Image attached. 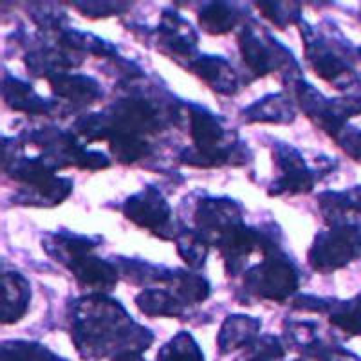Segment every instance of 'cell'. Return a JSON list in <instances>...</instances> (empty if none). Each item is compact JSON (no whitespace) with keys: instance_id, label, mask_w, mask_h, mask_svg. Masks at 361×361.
Masks as SVG:
<instances>
[{"instance_id":"obj_1","label":"cell","mask_w":361,"mask_h":361,"mask_svg":"<svg viewBox=\"0 0 361 361\" xmlns=\"http://www.w3.org/2000/svg\"><path fill=\"white\" fill-rule=\"evenodd\" d=\"M361 253V228L360 226H343L329 235L322 243V253L318 262L322 267L336 269L349 264Z\"/></svg>"},{"instance_id":"obj_2","label":"cell","mask_w":361,"mask_h":361,"mask_svg":"<svg viewBox=\"0 0 361 361\" xmlns=\"http://www.w3.org/2000/svg\"><path fill=\"white\" fill-rule=\"evenodd\" d=\"M166 206L161 199H132L128 201L127 215L140 226H157L166 217Z\"/></svg>"},{"instance_id":"obj_3","label":"cell","mask_w":361,"mask_h":361,"mask_svg":"<svg viewBox=\"0 0 361 361\" xmlns=\"http://www.w3.org/2000/svg\"><path fill=\"white\" fill-rule=\"evenodd\" d=\"M76 269V276L82 282L89 283V286H105V288H112L116 282L114 271L111 266H105L103 262L94 259H82L80 262L74 264Z\"/></svg>"},{"instance_id":"obj_4","label":"cell","mask_w":361,"mask_h":361,"mask_svg":"<svg viewBox=\"0 0 361 361\" xmlns=\"http://www.w3.org/2000/svg\"><path fill=\"white\" fill-rule=\"evenodd\" d=\"M157 361H204L199 347L188 334H179L161 350Z\"/></svg>"},{"instance_id":"obj_5","label":"cell","mask_w":361,"mask_h":361,"mask_svg":"<svg viewBox=\"0 0 361 361\" xmlns=\"http://www.w3.org/2000/svg\"><path fill=\"white\" fill-rule=\"evenodd\" d=\"M4 361H63L54 357L38 345L27 343H6L4 345Z\"/></svg>"},{"instance_id":"obj_6","label":"cell","mask_w":361,"mask_h":361,"mask_svg":"<svg viewBox=\"0 0 361 361\" xmlns=\"http://www.w3.org/2000/svg\"><path fill=\"white\" fill-rule=\"evenodd\" d=\"M250 320H244L243 322V329H244V334L243 336L244 338H247V334H251L253 333V331H250V329L246 327V324ZM237 336H238V331H237V324H233L231 325V333H230V345H228V349H233V347H237L238 345V340H237Z\"/></svg>"},{"instance_id":"obj_7","label":"cell","mask_w":361,"mask_h":361,"mask_svg":"<svg viewBox=\"0 0 361 361\" xmlns=\"http://www.w3.org/2000/svg\"><path fill=\"white\" fill-rule=\"evenodd\" d=\"M114 361H143V357H141L137 353H127L118 356Z\"/></svg>"},{"instance_id":"obj_8","label":"cell","mask_w":361,"mask_h":361,"mask_svg":"<svg viewBox=\"0 0 361 361\" xmlns=\"http://www.w3.org/2000/svg\"><path fill=\"white\" fill-rule=\"evenodd\" d=\"M360 54H361V53H360Z\"/></svg>"}]
</instances>
